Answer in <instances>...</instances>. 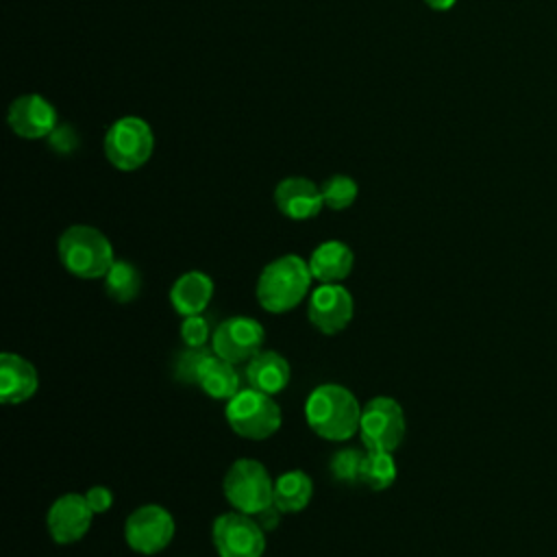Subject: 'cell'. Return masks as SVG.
I'll list each match as a JSON object with an SVG mask.
<instances>
[{
	"mask_svg": "<svg viewBox=\"0 0 557 557\" xmlns=\"http://www.w3.org/2000/svg\"><path fill=\"white\" fill-rule=\"evenodd\" d=\"M265 339V331L261 322L248 315H233L222 320L211 337V348L218 357L231 363H246L255 357Z\"/></svg>",
	"mask_w": 557,
	"mask_h": 557,
	"instance_id": "10",
	"label": "cell"
},
{
	"mask_svg": "<svg viewBox=\"0 0 557 557\" xmlns=\"http://www.w3.org/2000/svg\"><path fill=\"white\" fill-rule=\"evenodd\" d=\"M102 283H104V294L120 305L135 300L141 292V274L137 265H133L126 259H115L109 272L104 274Z\"/></svg>",
	"mask_w": 557,
	"mask_h": 557,
	"instance_id": "21",
	"label": "cell"
},
{
	"mask_svg": "<svg viewBox=\"0 0 557 557\" xmlns=\"http://www.w3.org/2000/svg\"><path fill=\"white\" fill-rule=\"evenodd\" d=\"M154 150V135L146 120L124 115L104 135V154L115 170L133 172L148 163Z\"/></svg>",
	"mask_w": 557,
	"mask_h": 557,
	"instance_id": "6",
	"label": "cell"
},
{
	"mask_svg": "<svg viewBox=\"0 0 557 557\" xmlns=\"http://www.w3.org/2000/svg\"><path fill=\"white\" fill-rule=\"evenodd\" d=\"M311 276L320 283H339L344 281L355 263V255L348 244L339 239L322 242L309 257Z\"/></svg>",
	"mask_w": 557,
	"mask_h": 557,
	"instance_id": "17",
	"label": "cell"
},
{
	"mask_svg": "<svg viewBox=\"0 0 557 557\" xmlns=\"http://www.w3.org/2000/svg\"><path fill=\"white\" fill-rule=\"evenodd\" d=\"M7 122L22 139L48 137L57 126V111L50 100L39 94H24L9 104Z\"/></svg>",
	"mask_w": 557,
	"mask_h": 557,
	"instance_id": "13",
	"label": "cell"
},
{
	"mask_svg": "<svg viewBox=\"0 0 557 557\" xmlns=\"http://www.w3.org/2000/svg\"><path fill=\"white\" fill-rule=\"evenodd\" d=\"M281 509L278 507H274V505H270V507H265L263 511H259V513H255L252 518L259 522V527L268 533V531H272L274 527H278V520H281Z\"/></svg>",
	"mask_w": 557,
	"mask_h": 557,
	"instance_id": "28",
	"label": "cell"
},
{
	"mask_svg": "<svg viewBox=\"0 0 557 557\" xmlns=\"http://www.w3.org/2000/svg\"><path fill=\"white\" fill-rule=\"evenodd\" d=\"M174 537V518L161 505H141L124 522V540L139 555L161 553Z\"/></svg>",
	"mask_w": 557,
	"mask_h": 557,
	"instance_id": "9",
	"label": "cell"
},
{
	"mask_svg": "<svg viewBox=\"0 0 557 557\" xmlns=\"http://www.w3.org/2000/svg\"><path fill=\"white\" fill-rule=\"evenodd\" d=\"M198 387L215 400H231L242 389V374L235 363L218 357L215 352L202 366L198 376Z\"/></svg>",
	"mask_w": 557,
	"mask_h": 557,
	"instance_id": "19",
	"label": "cell"
},
{
	"mask_svg": "<svg viewBox=\"0 0 557 557\" xmlns=\"http://www.w3.org/2000/svg\"><path fill=\"white\" fill-rule=\"evenodd\" d=\"M366 453L359 448H339L329 461V470L337 483L355 485L361 483V463Z\"/></svg>",
	"mask_w": 557,
	"mask_h": 557,
	"instance_id": "25",
	"label": "cell"
},
{
	"mask_svg": "<svg viewBox=\"0 0 557 557\" xmlns=\"http://www.w3.org/2000/svg\"><path fill=\"white\" fill-rule=\"evenodd\" d=\"M426 7H431L433 11H448L455 7L457 0H424Z\"/></svg>",
	"mask_w": 557,
	"mask_h": 557,
	"instance_id": "29",
	"label": "cell"
},
{
	"mask_svg": "<svg viewBox=\"0 0 557 557\" xmlns=\"http://www.w3.org/2000/svg\"><path fill=\"white\" fill-rule=\"evenodd\" d=\"M289 376L292 370L287 359L274 350H259L255 357L246 361L244 368V379L248 387L263 392L268 396L281 394L287 387Z\"/></svg>",
	"mask_w": 557,
	"mask_h": 557,
	"instance_id": "16",
	"label": "cell"
},
{
	"mask_svg": "<svg viewBox=\"0 0 557 557\" xmlns=\"http://www.w3.org/2000/svg\"><path fill=\"white\" fill-rule=\"evenodd\" d=\"M213 296V281L198 270L181 274L170 287V302L183 318L202 313Z\"/></svg>",
	"mask_w": 557,
	"mask_h": 557,
	"instance_id": "18",
	"label": "cell"
},
{
	"mask_svg": "<svg viewBox=\"0 0 557 557\" xmlns=\"http://www.w3.org/2000/svg\"><path fill=\"white\" fill-rule=\"evenodd\" d=\"M305 418L315 435L329 442H346L359 431L361 405L348 387L324 383L307 396Z\"/></svg>",
	"mask_w": 557,
	"mask_h": 557,
	"instance_id": "1",
	"label": "cell"
},
{
	"mask_svg": "<svg viewBox=\"0 0 557 557\" xmlns=\"http://www.w3.org/2000/svg\"><path fill=\"white\" fill-rule=\"evenodd\" d=\"M222 490L235 511L255 516L272 505L274 481L257 459H237L224 474Z\"/></svg>",
	"mask_w": 557,
	"mask_h": 557,
	"instance_id": "5",
	"label": "cell"
},
{
	"mask_svg": "<svg viewBox=\"0 0 557 557\" xmlns=\"http://www.w3.org/2000/svg\"><path fill=\"white\" fill-rule=\"evenodd\" d=\"M85 498H87V503H89V507H91L94 513H104V511H109V507L113 505V494H111V490L104 487V485H94V487H89V490L85 492Z\"/></svg>",
	"mask_w": 557,
	"mask_h": 557,
	"instance_id": "27",
	"label": "cell"
},
{
	"mask_svg": "<svg viewBox=\"0 0 557 557\" xmlns=\"http://www.w3.org/2000/svg\"><path fill=\"white\" fill-rule=\"evenodd\" d=\"M211 355H213L211 346H200V348L185 346L172 359V376H174V381H178L183 385H198V376L202 372V366L207 363V359Z\"/></svg>",
	"mask_w": 557,
	"mask_h": 557,
	"instance_id": "23",
	"label": "cell"
},
{
	"mask_svg": "<svg viewBox=\"0 0 557 557\" xmlns=\"http://www.w3.org/2000/svg\"><path fill=\"white\" fill-rule=\"evenodd\" d=\"M94 516L85 494H61L46 513V529L57 544H72L89 531Z\"/></svg>",
	"mask_w": 557,
	"mask_h": 557,
	"instance_id": "12",
	"label": "cell"
},
{
	"mask_svg": "<svg viewBox=\"0 0 557 557\" xmlns=\"http://www.w3.org/2000/svg\"><path fill=\"white\" fill-rule=\"evenodd\" d=\"M181 337H183L185 346H191V348L207 346L209 337H213V333L209 329V320L202 313L187 315L181 324Z\"/></svg>",
	"mask_w": 557,
	"mask_h": 557,
	"instance_id": "26",
	"label": "cell"
},
{
	"mask_svg": "<svg viewBox=\"0 0 557 557\" xmlns=\"http://www.w3.org/2000/svg\"><path fill=\"white\" fill-rule=\"evenodd\" d=\"M211 540L220 557H261L265 550V531L242 511H226L213 520Z\"/></svg>",
	"mask_w": 557,
	"mask_h": 557,
	"instance_id": "8",
	"label": "cell"
},
{
	"mask_svg": "<svg viewBox=\"0 0 557 557\" xmlns=\"http://www.w3.org/2000/svg\"><path fill=\"white\" fill-rule=\"evenodd\" d=\"M352 296L339 283H320L309 296L307 318L324 335L344 331L352 320Z\"/></svg>",
	"mask_w": 557,
	"mask_h": 557,
	"instance_id": "11",
	"label": "cell"
},
{
	"mask_svg": "<svg viewBox=\"0 0 557 557\" xmlns=\"http://www.w3.org/2000/svg\"><path fill=\"white\" fill-rule=\"evenodd\" d=\"M59 259L63 268L78 278H104L115 261L107 235L87 224H74L61 233Z\"/></svg>",
	"mask_w": 557,
	"mask_h": 557,
	"instance_id": "3",
	"label": "cell"
},
{
	"mask_svg": "<svg viewBox=\"0 0 557 557\" xmlns=\"http://www.w3.org/2000/svg\"><path fill=\"white\" fill-rule=\"evenodd\" d=\"M313 494V483L302 470L283 472L274 479V494L272 505L278 507L283 513H298L302 511Z\"/></svg>",
	"mask_w": 557,
	"mask_h": 557,
	"instance_id": "20",
	"label": "cell"
},
{
	"mask_svg": "<svg viewBox=\"0 0 557 557\" xmlns=\"http://www.w3.org/2000/svg\"><path fill=\"white\" fill-rule=\"evenodd\" d=\"M405 411L392 396H374L361 407L359 435L366 450L394 453L405 440Z\"/></svg>",
	"mask_w": 557,
	"mask_h": 557,
	"instance_id": "7",
	"label": "cell"
},
{
	"mask_svg": "<svg viewBox=\"0 0 557 557\" xmlns=\"http://www.w3.org/2000/svg\"><path fill=\"white\" fill-rule=\"evenodd\" d=\"M398 468L394 461V455L387 450H366L363 463H361V483L370 490H387L396 481Z\"/></svg>",
	"mask_w": 557,
	"mask_h": 557,
	"instance_id": "22",
	"label": "cell"
},
{
	"mask_svg": "<svg viewBox=\"0 0 557 557\" xmlns=\"http://www.w3.org/2000/svg\"><path fill=\"white\" fill-rule=\"evenodd\" d=\"M274 205L285 218L300 222L315 218L322 211L324 200L313 181L305 176H287L274 189Z\"/></svg>",
	"mask_w": 557,
	"mask_h": 557,
	"instance_id": "14",
	"label": "cell"
},
{
	"mask_svg": "<svg viewBox=\"0 0 557 557\" xmlns=\"http://www.w3.org/2000/svg\"><path fill=\"white\" fill-rule=\"evenodd\" d=\"M39 387L37 368L15 352L0 355V400L17 405L35 396Z\"/></svg>",
	"mask_w": 557,
	"mask_h": 557,
	"instance_id": "15",
	"label": "cell"
},
{
	"mask_svg": "<svg viewBox=\"0 0 557 557\" xmlns=\"http://www.w3.org/2000/svg\"><path fill=\"white\" fill-rule=\"evenodd\" d=\"M309 263L296 255L270 261L257 278V300L270 313H285L302 302L311 285Z\"/></svg>",
	"mask_w": 557,
	"mask_h": 557,
	"instance_id": "2",
	"label": "cell"
},
{
	"mask_svg": "<svg viewBox=\"0 0 557 557\" xmlns=\"http://www.w3.org/2000/svg\"><path fill=\"white\" fill-rule=\"evenodd\" d=\"M228 426L246 440H268L281 429L283 413L276 400L252 387L239 389L224 409Z\"/></svg>",
	"mask_w": 557,
	"mask_h": 557,
	"instance_id": "4",
	"label": "cell"
},
{
	"mask_svg": "<svg viewBox=\"0 0 557 557\" xmlns=\"http://www.w3.org/2000/svg\"><path fill=\"white\" fill-rule=\"evenodd\" d=\"M320 191H322L324 207H329L333 211H344L357 200L359 187H357L355 178H350L346 174H333L331 178H326L320 185Z\"/></svg>",
	"mask_w": 557,
	"mask_h": 557,
	"instance_id": "24",
	"label": "cell"
}]
</instances>
